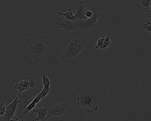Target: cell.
Instances as JSON below:
<instances>
[{"mask_svg": "<svg viewBox=\"0 0 151 121\" xmlns=\"http://www.w3.org/2000/svg\"><path fill=\"white\" fill-rule=\"evenodd\" d=\"M105 37H102L101 38H98V40H97V45L95 46V48L99 50L101 49L103 46V44H104V40H105Z\"/></svg>", "mask_w": 151, "mask_h": 121, "instance_id": "cell-14", "label": "cell"}, {"mask_svg": "<svg viewBox=\"0 0 151 121\" xmlns=\"http://www.w3.org/2000/svg\"><path fill=\"white\" fill-rule=\"evenodd\" d=\"M76 12L75 14V16L76 19H82L83 14L86 10L83 6V2L81 0H78L77 2Z\"/></svg>", "mask_w": 151, "mask_h": 121, "instance_id": "cell-9", "label": "cell"}, {"mask_svg": "<svg viewBox=\"0 0 151 121\" xmlns=\"http://www.w3.org/2000/svg\"><path fill=\"white\" fill-rule=\"evenodd\" d=\"M49 107H47V104L37 109H34L33 112L37 113V116L36 118L32 119V121H46L49 119L52 115L48 112Z\"/></svg>", "mask_w": 151, "mask_h": 121, "instance_id": "cell-6", "label": "cell"}, {"mask_svg": "<svg viewBox=\"0 0 151 121\" xmlns=\"http://www.w3.org/2000/svg\"><path fill=\"white\" fill-rule=\"evenodd\" d=\"M59 16H63L68 20L70 21H75L76 20V17L75 15L73 14L72 9L69 8L67 12H62V11H59L58 13Z\"/></svg>", "mask_w": 151, "mask_h": 121, "instance_id": "cell-10", "label": "cell"}, {"mask_svg": "<svg viewBox=\"0 0 151 121\" xmlns=\"http://www.w3.org/2000/svg\"><path fill=\"white\" fill-rule=\"evenodd\" d=\"M143 28L145 30H147L150 32H151V25H148L146 23H145L143 25Z\"/></svg>", "mask_w": 151, "mask_h": 121, "instance_id": "cell-18", "label": "cell"}, {"mask_svg": "<svg viewBox=\"0 0 151 121\" xmlns=\"http://www.w3.org/2000/svg\"><path fill=\"white\" fill-rule=\"evenodd\" d=\"M19 95L20 94H17L15 99L8 106H7L6 112L3 115V120L4 121H13V119L15 116L14 114L18 104L21 102L20 100L18 99Z\"/></svg>", "mask_w": 151, "mask_h": 121, "instance_id": "cell-5", "label": "cell"}, {"mask_svg": "<svg viewBox=\"0 0 151 121\" xmlns=\"http://www.w3.org/2000/svg\"><path fill=\"white\" fill-rule=\"evenodd\" d=\"M147 24H148V25H151V22H148L147 23H146Z\"/></svg>", "mask_w": 151, "mask_h": 121, "instance_id": "cell-19", "label": "cell"}, {"mask_svg": "<svg viewBox=\"0 0 151 121\" xmlns=\"http://www.w3.org/2000/svg\"><path fill=\"white\" fill-rule=\"evenodd\" d=\"M50 91V86H44L43 90L41 91V93L42 94V99H44Z\"/></svg>", "mask_w": 151, "mask_h": 121, "instance_id": "cell-17", "label": "cell"}, {"mask_svg": "<svg viewBox=\"0 0 151 121\" xmlns=\"http://www.w3.org/2000/svg\"><path fill=\"white\" fill-rule=\"evenodd\" d=\"M99 100L96 94L84 90L80 91L77 97L78 107L89 113L98 110Z\"/></svg>", "mask_w": 151, "mask_h": 121, "instance_id": "cell-2", "label": "cell"}, {"mask_svg": "<svg viewBox=\"0 0 151 121\" xmlns=\"http://www.w3.org/2000/svg\"><path fill=\"white\" fill-rule=\"evenodd\" d=\"M43 84L44 86H50L51 83L49 79L45 76V73H43Z\"/></svg>", "mask_w": 151, "mask_h": 121, "instance_id": "cell-16", "label": "cell"}, {"mask_svg": "<svg viewBox=\"0 0 151 121\" xmlns=\"http://www.w3.org/2000/svg\"><path fill=\"white\" fill-rule=\"evenodd\" d=\"M6 99V98H4L0 102V115L1 116L5 114L6 109V106L5 104Z\"/></svg>", "mask_w": 151, "mask_h": 121, "instance_id": "cell-13", "label": "cell"}, {"mask_svg": "<svg viewBox=\"0 0 151 121\" xmlns=\"http://www.w3.org/2000/svg\"><path fill=\"white\" fill-rule=\"evenodd\" d=\"M37 103V102H36V100L34 99L33 101H32L31 102H30V103L24 109L23 114H24V115H27L30 111L33 109V108L35 107Z\"/></svg>", "mask_w": 151, "mask_h": 121, "instance_id": "cell-12", "label": "cell"}, {"mask_svg": "<svg viewBox=\"0 0 151 121\" xmlns=\"http://www.w3.org/2000/svg\"><path fill=\"white\" fill-rule=\"evenodd\" d=\"M68 105L65 103H59L49 107L48 112L52 116L60 117L65 113V110Z\"/></svg>", "mask_w": 151, "mask_h": 121, "instance_id": "cell-7", "label": "cell"}, {"mask_svg": "<svg viewBox=\"0 0 151 121\" xmlns=\"http://www.w3.org/2000/svg\"><path fill=\"white\" fill-rule=\"evenodd\" d=\"M147 11L148 12H151V8L149 9Z\"/></svg>", "mask_w": 151, "mask_h": 121, "instance_id": "cell-20", "label": "cell"}, {"mask_svg": "<svg viewBox=\"0 0 151 121\" xmlns=\"http://www.w3.org/2000/svg\"><path fill=\"white\" fill-rule=\"evenodd\" d=\"M54 26L57 31H78L76 20L70 21L63 16L60 17L55 23Z\"/></svg>", "mask_w": 151, "mask_h": 121, "instance_id": "cell-4", "label": "cell"}, {"mask_svg": "<svg viewBox=\"0 0 151 121\" xmlns=\"http://www.w3.org/2000/svg\"><path fill=\"white\" fill-rule=\"evenodd\" d=\"M35 85H36V83L34 80L31 79L30 81H29L25 79V80L20 81V82L17 83L15 84L14 88L16 90H19L18 94H20L21 92L23 91L28 90L30 88H34Z\"/></svg>", "mask_w": 151, "mask_h": 121, "instance_id": "cell-8", "label": "cell"}, {"mask_svg": "<svg viewBox=\"0 0 151 121\" xmlns=\"http://www.w3.org/2000/svg\"><path fill=\"white\" fill-rule=\"evenodd\" d=\"M151 0H140V3L145 10H147L149 9V5Z\"/></svg>", "mask_w": 151, "mask_h": 121, "instance_id": "cell-15", "label": "cell"}, {"mask_svg": "<svg viewBox=\"0 0 151 121\" xmlns=\"http://www.w3.org/2000/svg\"><path fill=\"white\" fill-rule=\"evenodd\" d=\"M86 41L81 37H74L69 40L68 44L63 52L60 60L65 62L75 58L85 47Z\"/></svg>", "mask_w": 151, "mask_h": 121, "instance_id": "cell-3", "label": "cell"}, {"mask_svg": "<svg viewBox=\"0 0 151 121\" xmlns=\"http://www.w3.org/2000/svg\"><path fill=\"white\" fill-rule=\"evenodd\" d=\"M51 49L49 36L36 34L26 39L23 48L24 58L32 65L39 66L49 55Z\"/></svg>", "mask_w": 151, "mask_h": 121, "instance_id": "cell-1", "label": "cell"}, {"mask_svg": "<svg viewBox=\"0 0 151 121\" xmlns=\"http://www.w3.org/2000/svg\"><path fill=\"white\" fill-rule=\"evenodd\" d=\"M112 45V42L110 39V37L109 36L105 37V40H104V44L101 49L100 50V51H106L109 46Z\"/></svg>", "mask_w": 151, "mask_h": 121, "instance_id": "cell-11", "label": "cell"}]
</instances>
